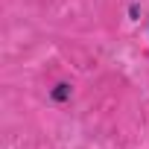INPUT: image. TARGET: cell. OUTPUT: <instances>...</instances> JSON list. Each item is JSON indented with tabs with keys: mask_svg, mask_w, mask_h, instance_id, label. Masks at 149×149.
I'll return each instance as SVG.
<instances>
[{
	"mask_svg": "<svg viewBox=\"0 0 149 149\" xmlns=\"http://www.w3.org/2000/svg\"><path fill=\"white\" fill-rule=\"evenodd\" d=\"M67 97H70V85H56L53 100H67Z\"/></svg>",
	"mask_w": 149,
	"mask_h": 149,
	"instance_id": "1",
	"label": "cell"
}]
</instances>
